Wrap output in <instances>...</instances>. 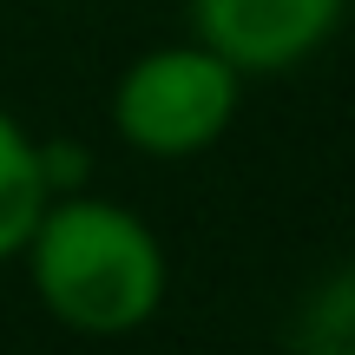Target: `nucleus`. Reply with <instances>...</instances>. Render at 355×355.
<instances>
[{"instance_id":"obj_3","label":"nucleus","mask_w":355,"mask_h":355,"mask_svg":"<svg viewBox=\"0 0 355 355\" xmlns=\"http://www.w3.org/2000/svg\"><path fill=\"white\" fill-rule=\"evenodd\" d=\"M349 0H191V40L230 60L243 79H270L322 53Z\"/></svg>"},{"instance_id":"obj_5","label":"nucleus","mask_w":355,"mask_h":355,"mask_svg":"<svg viewBox=\"0 0 355 355\" xmlns=\"http://www.w3.org/2000/svg\"><path fill=\"white\" fill-rule=\"evenodd\" d=\"M290 355H355V263L329 270L296 309Z\"/></svg>"},{"instance_id":"obj_4","label":"nucleus","mask_w":355,"mask_h":355,"mask_svg":"<svg viewBox=\"0 0 355 355\" xmlns=\"http://www.w3.org/2000/svg\"><path fill=\"white\" fill-rule=\"evenodd\" d=\"M46 171H40V139L0 105V263L26 250L40 211H46Z\"/></svg>"},{"instance_id":"obj_2","label":"nucleus","mask_w":355,"mask_h":355,"mask_svg":"<svg viewBox=\"0 0 355 355\" xmlns=\"http://www.w3.org/2000/svg\"><path fill=\"white\" fill-rule=\"evenodd\" d=\"M243 73L217 60L204 40L152 46L112 86V132L145 158H198L230 132Z\"/></svg>"},{"instance_id":"obj_6","label":"nucleus","mask_w":355,"mask_h":355,"mask_svg":"<svg viewBox=\"0 0 355 355\" xmlns=\"http://www.w3.org/2000/svg\"><path fill=\"white\" fill-rule=\"evenodd\" d=\"M40 171H46V191L60 198V191L86 184L92 158H86V145H73V139H40Z\"/></svg>"},{"instance_id":"obj_1","label":"nucleus","mask_w":355,"mask_h":355,"mask_svg":"<svg viewBox=\"0 0 355 355\" xmlns=\"http://www.w3.org/2000/svg\"><path fill=\"white\" fill-rule=\"evenodd\" d=\"M26 277L33 296L60 329L73 336H132L165 303V243L139 211L92 191L46 198L33 237H26Z\"/></svg>"}]
</instances>
